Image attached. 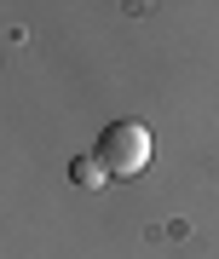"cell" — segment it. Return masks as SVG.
Returning <instances> with one entry per match:
<instances>
[{
    "label": "cell",
    "instance_id": "obj_1",
    "mask_svg": "<svg viewBox=\"0 0 219 259\" xmlns=\"http://www.w3.org/2000/svg\"><path fill=\"white\" fill-rule=\"evenodd\" d=\"M92 156L110 167V179L144 173L150 167V127L144 121H110V127L98 133V150H92Z\"/></svg>",
    "mask_w": 219,
    "mask_h": 259
},
{
    "label": "cell",
    "instance_id": "obj_2",
    "mask_svg": "<svg viewBox=\"0 0 219 259\" xmlns=\"http://www.w3.org/2000/svg\"><path fill=\"white\" fill-rule=\"evenodd\" d=\"M69 179H75L81 190H98L104 179H110V167H104L98 156H75V161H69Z\"/></svg>",
    "mask_w": 219,
    "mask_h": 259
}]
</instances>
